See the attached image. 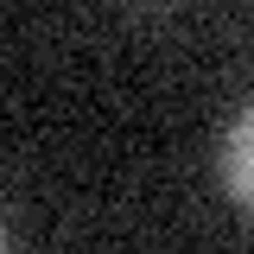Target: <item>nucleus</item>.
Returning a JSON list of instances; mask_svg holds the SVG:
<instances>
[{
  "label": "nucleus",
  "mask_w": 254,
  "mask_h": 254,
  "mask_svg": "<svg viewBox=\"0 0 254 254\" xmlns=\"http://www.w3.org/2000/svg\"><path fill=\"white\" fill-rule=\"evenodd\" d=\"M222 185L242 210H254V102L235 115L229 140H222Z\"/></svg>",
  "instance_id": "1"
}]
</instances>
